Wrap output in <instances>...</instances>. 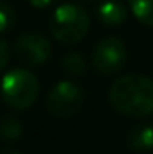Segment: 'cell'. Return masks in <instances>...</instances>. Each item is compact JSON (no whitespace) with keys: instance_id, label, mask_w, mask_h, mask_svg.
I'll return each instance as SVG.
<instances>
[{"instance_id":"cell-1","label":"cell","mask_w":153,"mask_h":154,"mask_svg":"<svg viewBox=\"0 0 153 154\" xmlns=\"http://www.w3.org/2000/svg\"><path fill=\"white\" fill-rule=\"evenodd\" d=\"M108 100L121 115L133 118L153 115V79L141 74L119 77L110 86Z\"/></svg>"},{"instance_id":"cell-2","label":"cell","mask_w":153,"mask_h":154,"mask_svg":"<svg viewBox=\"0 0 153 154\" xmlns=\"http://www.w3.org/2000/svg\"><path fill=\"white\" fill-rule=\"evenodd\" d=\"M0 93L13 109H29L40 95V82L33 72L25 68H13L2 77Z\"/></svg>"},{"instance_id":"cell-3","label":"cell","mask_w":153,"mask_h":154,"mask_svg":"<svg viewBox=\"0 0 153 154\" xmlns=\"http://www.w3.org/2000/svg\"><path fill=\"white\" fill-rule=\"evenodd\" d=\"M90 29V16L83 5L63 4L58 5L50 18L52 36L67 45L79 43Z\"/></svg>"},{"instance_id":"cell-4","label":"cell","mask_w":153,"mask_h":154,"mask_svg":"<svg viewBox=\"0 0 153 154\" xmlns=\"http://www.w3.org/2000/svg\"><path fill=\"white\" fill-rule=\"evenodd\" d=\"M85 100L83 88L74 81H60L47 95V109L58 118H69L81 109Z\"/></svg>"},{"instance_id":"cell-5","label":"cell","mask_w":153,"mask_h":154,"mask_svg":"<svg viewBox=\"0 0 153 154\" xmlns=\"http://www.w3.org/2000/svg\"><path fill=\"white\" fill-rule=\"evenodd\" d=\"M126 59H128L126 45L114 36L103 38L96 45V48L92 52V65L103 75L117 74L124 66Z\"/></svg>"},{"instance_id":"cell-6","label":"cell","mask_w":153,"mask_h":154,"mask_svg":"<svg viewBox=\"0 0 153 154\" xmlns=\"http://www.w3.org/2000/svg\"><path fill=\"white\" fill-rule=\"evenodd\" d=\"M15 52H16V57L25 66L36 68V66H41L49 61V57L52 54V47H50L49 39L43 38L41 34L27 32L16 39Z\"/></svg>"},{"instance_id":"cell-7","label":"cell","mask_w":153,"mask_h":154,"mask_svg":"<svg viewBox=\"0 0 153 154\" xmlns=\"http://www.w3.org/2000/svg\"><path fill=\"white\" fill-rule=\"evenodd\" d=\"M126 145L133 152H150L153 151V125L139 124L132 127L126 134Z\"/></svg>"},{"instance_id":"cell-8","label":"cell","mask_w":153,"mask_h":154,"mask_svg":"<svg viewBox=\"0 0 153 154\" xmlns=\"http://www.w3.org/2000/svg\"><path fill=\"white\" fill-rule=\"evenodd\" d=\"M126 16H128V9L121 0H106L97 7V18L101 20V23L108 27H117L124 23Z\"/></svg>"},{"instance_id":"cell-9","label":"cell","mask_w":153,"mask_h":154,"mask_svg":"<svg viewBox=\"0 0 153 154\" xmlns=\"http://www.w3.org/2000/svg\"><path fill=\"white\" fill-rule=\"evenodd\" d=\"M24 134L22 122L13 115H5L0 118V138L5 142H15Z\"/></svg>"},{"instance_id":"cell-10","label":"cell","mask_w":153,"mask_h":154,"mask_svg":"<svg viewBox=\"0 0 153 154\" xmlns=\"http://www.w3.org/2000/svg\"><path fill=\"white\" fill-rule=\"evenodd\" d=\"M128 5L141 23L153 27V0H128Z\"/></svg>"},{"instance_id":"cell-11","label":"cell","mask_w":153,"mask_h":154,"mask_svg":"<svg viewBox=\"0 0 153 154\" xmlns=\"http://www.w3.org/2000/svg\"><path fill=\"white\" fill-rule=\"evenodd\" d=\"M61 66H63V70H65L69 75H74V77H79L86 72V61H85V57H83L81 54H77V52L67 54V56L63 57V61H61Z\"/></svg>"},{"instance_id":"cell-12","label":"cell","mask_w":153,"mask_h":154,"mask_svg":"<svg viewBox=\"0 0 153 154\" xmlns=\"http://www.w3.org/2000/svg\"><path fill=\"white\" fill-rule=\"evenodd\" d=\"M15 23H16V13H15V9L9 4H5V2L0 0V34L11 31L15 27Z\"/></svg>"},{"instance_id":"cell-13","label":"cell","mask_w":153,"mask_h":154,"mask_svg":"<svg viewBox=\"0 0 153 154\" xmlns=\"http://www.w3.org/2000/svg\"><path fill=\"white\" fill-rule=\"evenodd\" d=\"M7 61H9V47L4 39H0V72L7 66Z\"/></svg>"},{"instance_id":"cell-14","label":"cell","mask_w":153,"mask_h":154,"mask_svg":"<svg viewBox=\"0 0 153 154\" xmlns=\"http://www.w3.org/2000/svg\"><path fill=\"white\" fill-rule=\"evenodd\" d=\"M33 7H36V9H45V7H49V5H54L58 0H27Z\"/></svg>"},{"instance_id":"cell-15","label":"cell","mask_w":153,"mask_h":154,"mask_svg":"<svg viewBox=\"0 0 153 154\" xmlns=\"http://www.w3.org/2000/svg\"><path fill=\"white\" fill-rule=\"evenodd\" d=\"M0 154H22V152H18V151H15V149H4Z\"/></svg>"},{"instance_id":"cell-16","label":"cell","mask_w":153,"mask_h":154,"mask_svg":"<svg viewBox=\"0 0 153 154\" xmlns=\"http://www.w3.org/2000/svg\"><path fill=\"white\" fill-rule=\"evenodd\" d=\"M81 2H94V0H81Z\"/></svg>"}]
</instances>
